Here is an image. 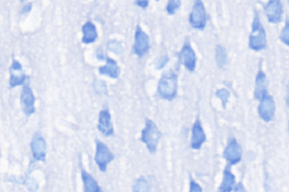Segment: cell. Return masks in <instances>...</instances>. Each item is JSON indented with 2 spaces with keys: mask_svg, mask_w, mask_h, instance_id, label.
Here are the masks:
<instances>
[{
  "mask_svg": "<svg viewBox=\"0 0 289 192\" xmlns=\"http://www.w3.org/2000/svg\"><path fill=\"white\" fill-rule=\"evenodd\" d=\"M157 93L160 98L173 101L177 95V75L173 70L164 72L157 86Z\"/></svg>",
  "mask_w": 289,
  "mask_h": 192,
  "instance_id": "6da1fadb",
  "label": "cell"
},
{
  "mask_svg": "<svg viewBox=\"0 0 289 192\" xmlns=\"http://www.w3.org/2000/svg\"><path fill=\"white\" fill-rule=\"evenodd\" d=\"M160 138H162V132H160V130L156 126V123L151 120V119H146V123H144V128L142 129L139 140L142 141L147 146L149 152L155 154L157 150Z\"/></svg>",
  "mask_w": 289,
  "mask_h": 192,
  "instance_id": "7a4b0ae2",
  "label": "cell"
},
{
  "mask_svg": "<svg viewBox=\"0 0 289 192\" xmlns=\"http://www.w3.org/2000/svg\"><path fill=\"white\" fill-rule=\"evenodd\" d=\"M266 34L263 26L261 25L260 22V16L255 11L254 13V18L252 22V32L250 34V40H249V47L254 51H261L266 49Z\"/></svg>",
  "mask_w": 289,
  "mask_h": 192,
  "instance_id": "3957f363",
  "label": "cell"
},
{
  "mask_svg": "<svg viewBox=\"0 0 289 192\" xmlns=\"http://www.w3.org/2000/svg\"><path fill=\"white\" fill-rule=\"evenodd\" d=\"M95 143H96V152L94 160H95V163L98 166L99 171L102 173H105L108 169V165L114 160L115 156L113 152L110 150L109 147L104 143H102L101 140L96 139Z\"/></svg>",
  "mask_w": 289,
  "mask_h": 192,
  "instance_id": "277c9868",
  "label": "cell"
},
{
  "mask_svg": "<svg viewBox=\"0 0 289 192\" xmlns=\"http://www.w3.org/2000/svg\"><path fill=\"white\" fill-rule=\"evenodd\" d=\"M189 23L194 30L202 31L207 25V13L202 2H196L193 5L190 17H189Z\"/></svg>",
  "mask_w": 289,
  "mask_h": 192,
  "instance_id": "5b68a950",
  "label": "cell"
},
{
  "mask_svg": "<svg viewBox=\"0 0 289 192\" xmlns=\"http://www.w3.org/2000/svg\"><path fill=\"white\" fill-rule=\"evenodd\" d=\"M149 49H151V40H149L148 34L144 33L140 26H137L132 52L141 58L148 52Z\"/></svg>",
  "mask_w": 289,
  "mask_h": 192,
  "instance_id": "8992f818",
  "label": "cell"
},
{
  "mask_svg": "<svg viewBox=\"0 0 289 192\" xmlns=\"http://www.w3.org/2000/svg\"><path fill=\"white\" fill-rule=\"evenodd\" d=\"M20 103L23 106V112L27 117L32 116L35 112V96L30 86V78L23 85V90L20 94Z\"/></svg>",
  "mask_w": 289,
  "mask_h": 192,
  "instance_id": "52a82bcc",
  "label": "cell"
},
{
  "mask_svg": "<svg viewBox=\"0 0 289 192\" xmlns=\"http://www.w3.org/2000/svg\"><path fill=\"white\" fill-rule=\"evenodd\" d=\"M223 157L229 163L230 166L235 165L242 161V147L235 138H231L224 149Z\"/></svg>",
  "mask_w": 289,
  "mask_h": 192,
  "instance_id": "ba28073f",
  "label": "cell"
},
{
  "mask_svg": "<svg viewBox=\"0 0 289 192\" xmlns=\"http://www.w3.org/2000/svg\"><path fill=\"white\" fill-rule=\"evenodd\" d=\"M258 113L259 117L266 123L274 120L276 113V104L275 100L271 95L268 94L260 101L258 106Z\"/></svg>",
  "mask_w": 289,
  "mask_h": 192,
  "instance_id": "9c48e42d",
  "label": "cell"
},
{
  "mask_svg": "<svg viewBox=\"0 0 289 192\" xmlns=\"http://www.w3.org/2000/svg\"><path fill=\"white\" fill-rule=\"evenodd\" d=\"M31 150L33 158L38 162H46L47 160V143L40 133H35L31 140Z\"/></svg>",
  "mask_w": 289,
  "mask_h": 192,
  "instance_id": "30bf717a",
  "label": "cell"
},
{
  "mask_svg": "<svg viewBox=\"0 0 289 192\" xmlns=\"http://www.w3.org/2000/svg\"><path fill=\"white\" fill-rule=\"evenodd\" d=\"M180 62L189 71H194L197 67V54L194 52L190 43H184L181 52L179 54Z\"/></svg>",
  "mask_w": 289,
  "mask_h": 192,
  "instance_id": "8fae6325",
  "label": "cell"
},
{
  "mask_svg": "<svg viewBox=\"0 0 289 192\" xmlns=\"http://www.w3.org/2000/svg\"><path fill=\"white\" fill-rule=\"evenodd\" d=\"M97 129L105 137H111V136L114 135L112 119H111V113L108 107H105V109L99 112Z\"/></svg>",
  "mask_w": 289,
  "mask_h": 192,
  "instance_id": "7c38bea8",
  "label": "cell"
},
{
  "mask_svg": "<svg viewBox=\"0 0 289 192\" xmlns=\"http://www.w3.org/2000/svg\"><path fill=\"white\" fill-rule=\"evenodd\" d=\"M9 72H10V79H9L10 87L20 86V85H24L25 82L27 81L26 75L23 70V67H22L19 61L17 60H13V64L10 66Z\"/></svg>",
  "mask_w": 289,
  "mask_h": 192,
  "instance_id": "4fadbf2b",
  "label": "cell"
},
{
  "mask_svg": "<svg viewBox=\"0 0 289 192\" xmlns=\"http://www.w3.org/2000/svg\"><path fill=\"white\" fill-rule=\"evenodd\" d=\"M264 14L270 23L277 24L281 21L282 17V5L279 0H270L264 6Z\"/></svg>",
  "mask_w": 289,
  "mask_h": 192,
  "instance_id": "5bb4252c",
  "label": "cell"
},
{
  "mask_svg": "<svg viewBox=\"0 0 289 192\" xmlns=\"http://www.w3.org/2000/svg\"><path fill=\"white\" fill-rule=\"evenodd\" d=\"M207 141V136L204 133L201 121L197 119L192 127V136H191V148L200 149L201 146Z\"/></svg>",
  "mask_w": 289,
  "mask_h": 192,
  "instance_id": "9a60e30c",
  "label": "cell"
},
{
  "mask_svg": "<svg viewBox=\"0 0 289 192\" xmlns=\"http://www.w3.org/2000/svg\"><path fill=\"white\" fill-rule=\"evenodd\" d=\"M268 95V79L265 73L260 70L255 78V87H254V99L261 101L264 96Z\"/></svg>",
  "mask_w": 289,
  "mask_h": 192,
  "instance_id": "2e32d148",
  "label": "cell"
},
{
  "mask_svg": "<svg viewBox=\"0 0 289 192\" xmlns=\"http://www.w3.org/2000/svg\"><path fill=\"white\" fill-rule=\"evenodd\" d=\"M105 60H107V64L105 66H102L98 68V72L101 73V75H105V76H109L113 79L119 78L120 76V67L116 64V61L109 58V56L105 55Z\"/></svg>",
  "mask_w": 289,
  "mask_h": 192,
  "instance_id": "e0dca14e",
  "label": "cell"
},
{
  "mask_svg": "<svg viewBox=\"0 0 289 192\" xmlns=\"http://www.w3.org/2000/svg\"><path fill=\"white\" fill-rule=\"evenodd\" d=\"M231 167L232 166L230 165H227V167H225L223 181H221V184L219 186L218 192H232L236 186L235 175L232 173Z\"/></svg>",
  "mask_w": 289,
  "mask_h": 192,
  "instance_id": "ac0fdd59",
  "label": "cell"
},
{
  "mask_svg": "<svg viewBox=\"0 0 289 192\" xmlns=\"http://www.w3.org/2000/svg\"><path fill=\"white\" fill-rule=\"evenodd\" d=\"M82 34H84V35H82L81 42L84 44H91L97 40L96 26L94 25L91 21L86 22L85 24L82 25Z\"/></svg>",
  "mask_w": 289,
  "mask_h": 192,
  "instance_id": "d6986e66",
  "label": "cell"
},
{
  "mask_svg": "<svg viewBox=\"0 0 289 192\" xmlns=\"http://www.w3.org/2000/svg\"><path fill=\"white\" fill-rule=\"evenodd\" d=\"M81 179H82V183H84V192H102L97 181L82 167H81Z\"/></svg>",
  "mask_w": 289,
  "mask_h": 192,
  "instance_id": "ffe728a7",
  "label": "cell"
},
{
  "mask_svg": "<svg viewBox=\"0 0 289 192\" xmlns=\"http://www.w3.org/2000/svg\"><path fill=\"white\" fill-rule=\"evenodd\" d=\"M226 61H227V53H226L225 48L221 47V45H217L216 47L217 66H218L219 68H223L226 65Z\"/></svg>",
  "mask_w": 289,
  "mask_h": 192,
  "instance_id": "44dd1931",
  "label": "cell"
},
{
  "mask_svg": "<svg viewBox=\"0 0 289 192\" xmlns=\"http://www.w3.org/2000/svg\"><path fill=\"white\" fill-rule=\"evenodd\" d=\"M132 192H149V183L143 177L138 178L132 186Z\"/></svg>",
  "mask_w": 289,
  "mask_h": 192,
  "instance_id": "7402d4cb",
  "label": "cell"
},
{
  "mask_svg": "<svg viewBox=\"0 0 289 192\" xmlns=\"http://www.w3.org/2000/svg\"><path fill=\"white\" fill-rule=\"evenodd\" d=\"M23 184L26 186V189L30 192H36L38 188H40V184H38L37 181L32 177H26Z\"/></svg>",
  "mask_w": 289,
  "mask_h": 192,
  "instance_id": "603a6c76",
  "label": "cell"
},
{
  "mask_svg": "<svg viewBox=\"0 0 289 192\" xmlns=\"http://www.w3.org/2000/svg\"><path fill=\"white\" fill-rule=\"evenodd\" d=\"M108 48L111 52H113L115 54H121L123 52V45H122L121 42L115 41V40H112V41H110L108 43Z\"/></svg>",
  "mask_w": 289,
  "mask_h": 192,
  "instance_id": "cb8c5ba5",
  "label": "cell"
},
{
  "mask_svg": "<svg viewBox=\"0 0 289 192\" xmlns=\"http://www.w3.org/2000/svg\"><path fill=\"white\" fill-rule=\"evenodd\" d=\"M216 96L221 101V103H223V106L226 107L227 102H229L230 96H231L230 90L226 89V88H220V89H218L216 92Z\"/></svg>",
  "mask_w": 289,
  "mask_h": 192,
  "instance_id": "d4e9b609",
  "label": "cell"
},
{
  "mask_svg": "<svg viewBox=\"0 0 289 192\" xmlns=\"http://www.w3.org/2000/svg\"><path fill=\"white\" fill-rule=\"evenodd\" d=\"M181 7V2L180 0H170L166 5V11H168V14L170 15H174L177 10L180 9Z\"/></svg>",
  "mask_w": 289,
  "mask_h": 192,
  "instance_id": "484cf974",
  "label": "cell"
},
{
  "mask_svg": "<svg viewBox=\"0 0 289 192\" xmlns=\"http://www.w3.org/2000/svg\"><path fill=\"white\" fill-rule=\"evenodd\" d=\"M279 40L283 44H286L287 47L289 48V18L286 21V24L282 28Z\"/></svg>",
  "mask_w": 289,
  "mask_h": 192,
  "instance_id": "4316f807",
  "label": "cell"
},
{
  "mask_svg": "<svg viewBox=\"0 0 289 192\" xmlns=\"http://www.w3.org/2000/svg\"><path fill=\"white\" fill-rule=\"evenodd\" d=\"M94 88H95L96 92L99 94H108V89L107 86H105V83L101 81H96L94 83Z\"/></svg>",
  "mask_w": 289,
  "mask_h": 192,
  "instance_id": "83f0119b",
  "label": "cell"
},
{
  "mask_svg": "<svg viewBox=\"0 0 289 192\" xmlns=\"http://www.w3.org/2000/svg\"><path fill=\"white\" fill-rule=\"evenodd\" d=\"M190 192H202V188L193 179H190Z\"/></svg>",
  "mask_w": 289,
  "mask_h": 192,
  "instance_id": "f1b7e54d",
  "label": "cell"
},
{
  "mask_svg": "<svg viewBox=\"0 0 289 192\" xmlns=\"http://www.w3.org/2000/svg\"><path fill=\"white\" fill-rule=\"evenodd\" d=\"M168 62H169V56L168 55L162 56V58H160L157 62L156 69H162V68H164L166 65H168Z\"/></svg>",
  "mask_w": 289,
  "mask_h": 192,
  "instance_id": "f546056e",
  "label": "cell"
},
{
  "mask_svg": "<svg viewBox=\"0 0 289 192\" xmlns=\"http://www.w3.org/2000/svg\"><path fill=\"white\" fill-rule=\"evenodd\" d=\"M233 192H247V191L245 189V186H244V184L242 182H240V183L236 184V186L234 188V190H233Z\"/></svg>",
  "mask_w": 289,
  "mask_h": 192,
  "instance_id": "4dcf8cb0",
  "label": "cell"
},
{
  "mask_svg": "<svg viewBox=\"0 0 289 192\" xmlns=\"http://www.w3.org/2000/svg\"><path fill=\"white\" fill-rule=\"evenodd\" d=\"M136 4L141 8H147V6L149 5V2H136Z\"/></svg>",
  "mask_w": 289,
  "mask_h": 192,
  "instance_id": "1f68e13d",
  "label": "cell"
},
{
  "mask_svg": "<svg viewBox=\"0 0 289 192\" xmlns=\"http://www.w3.org/2000/svg\"><path fill=\"white\" fill-rule=\"evenodd\" d=\"M31 8H32V5L31 4H29V5H26L25 7L22 9V14H27L29 13V11L31 10Z\"/></svg>",
  "mask_w": 289,
  "mask_h": 192,
  "instance_id": "d6a6232c",
  "label": "cell"
},
{
  "mask_svg": "<svg viewBox=\"0 0 289 192\" xmlns=\"http://www.w3.org/2000/svg\"><path fill=\"white\" fill-rule=\"evenodd\" d=\"M286 104L289 107V83L287 85V96H286Z\"/></svg>",
  "mask_w": 289,
  "mask_h": 192,
  "instance_id": "836d02e7",
  "label": "cell"
},
{
  "mask_svg": "<svg viewBox=\"0 0 289 192\" xmlns=\"http://www.w3.org/2000/svg\"><path fill=\"white\" fill-rule=\"evenodd\" d=\"M288 131H289V122H288Z\"/></svg>",
  "mask_w": 289,
  "mask_h": 192,
  "instance_id": "e575fe53",
  "label": "cell"
}]
</instances>
